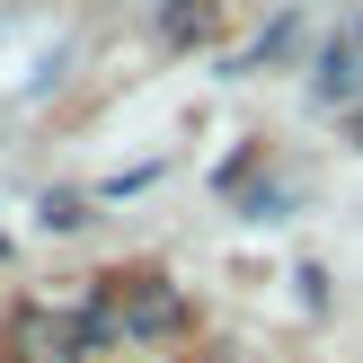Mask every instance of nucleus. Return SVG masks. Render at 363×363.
<instances>
[{"label": "nucleus", "mask_w": 363, "mask_h": 363, "mask_svg": "<svg viewBox=\"0 0 363 363\" xmlns=\"http://www.w3.org/2000/svg\"><path fill=\"white\" fill-rule=\"evenodd\" d=\"M204 27H213V9H204V0H169V9H160V35H169V45H195Z\"/></svg>", "instance_id": "3"}, {"label": "nucleus", "mask_w": 363, "mask_h": 363, "mask_svg": "<svg viewBox=\"0 0 363 363\" xmlns=\"http://www.w3.org/2000/svg\"><path fill=\"white\" fill-rule=\"evenodd\" d=\"M177 319H186V301H177L169 284H151V293H133V311H124V328H142V337H169Z\"/></svg>", "instance_id": "2"}, {"label": "nucleus", "mask_w": 363, "mask_h": 363, "mask_svg": "<svg viewBox=\"0 0 363 363\" xmlns=\"http://www.w3.org/2000/svg\"><path fill=\"white\" fill-rule=\"evenodd\" d=\"M18 354H27V363H71V328L45 319V311H27V319H18Z\"/></svg>", "instance_id": "1"}, {"label": "nucleus", "mask_w": 363, "mask_h": 363, "mask_svg": "<svg viewBox=\"0 0 363 363\" xmlns=\"http://www.w3.org/2000/svg\"><path fill=\"white\" fill-rule=\"evenodd\" d=\"M45 222H53V230H80L89 204H80V195H45Z\"/></svg>", "instance_id": "4"}]
</instances>
